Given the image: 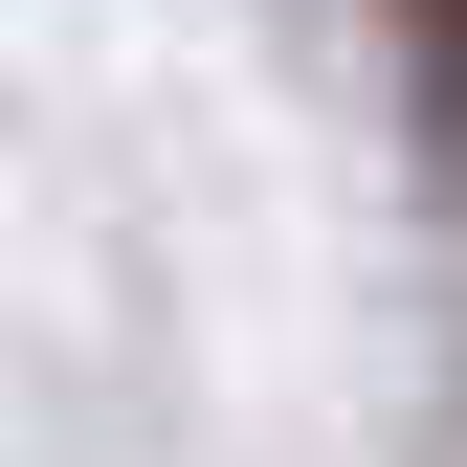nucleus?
<instances>
[{
	"label": "nucleus",
	"mask_w": 467,
	"mask_h": 467,
	"mask_svg": "<svg viewBox=\"0 0 467 467\" xmlns=\"http://www.w3.org/2000/svg\"><path fill=\"white\" fill-rule=\"evenodd\" d=\"M423 45H445V67H467V0H423Z\"/></svg>",
	"instance_id": "f257e3e1"
}]
</instances>
